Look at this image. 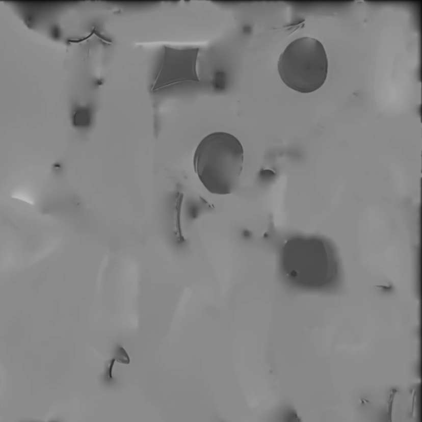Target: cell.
Returning <instances> with one entry per match:
<instances>
[{"label": "cell", "instance_id": "6da1fadb", "mask_svg": "<svg viewBox=\"0 0 422 422\" xmlns=\"http://www.w3.org/2000/svg\"><path fill=\"white\" fill-rule=\"evenodd\" d=\"M244 162L241 142L227 132L205 136L196 148L194 169L203 186L215 195H229L239 185Z\"/></svg>", "mask_w": 422, "mask_h": 422}, {"label": "cell", "instance_id": "7a4b0ae2", "mask_svg": "<svg viewBox=\"0 0 422 422\" xmlns=\"http://www.w3.org/2000/svg\"><path fill=\"white\" fill-rule=\"evenodd\" d=\"M281 261L291 281L304 289L328 288L337 276L336 254L323 239H291L283 248Z\"/></svg>", "mask_w": 422, "mask_h": 422}, {"label": "cell", "instance_id": "3957f363", "mask_svg": "<svg viewBox=\"0 0 422 422\" xmlns=\"http://www.w3.org/2000/svg\"><path fill=\"white\" fill-rule=\"evenodd\" d=\"M278 71L284 84L292 90L301 93L319 90L328 77L325 48L312 37L295 40L280 55Z\"/></svg>", "mask_w": 422, "mask_h": 422}, {"label": "cell", "instance_id": "277c9868", "mask_svg": "<svg viewBox=\"0 0 422 422\" xmlns=\"http://www.w3.org/2000/svg\"><path fill=\"white\" fill-rule=\"evenodd\" d=\"M198 54L199 48L178 50L165 46L163 62L152 91L155 92L181 83H200L196 72Z\"/></svg>", "mask_w": 422, "mask_h": 422}, {"label": "cell", "instance_id": "5b68a950", "mask_svg": "<svg viewBox=\"0 0 422 422\" xmlns=\"http://www.w3.org/2000/svg\"><path fill=\"white\" fill-rule=\"evenodd\" d=\"M115 363L116 360L114 359L109 360L105 366V370L102 375H101V383L108 388H112L115 387L117 383V378L114 377L113 375V368H114Z\"/></svg>", "mask_w": 422, "mask_h": 422}, {"label": "cell", "instance_id": "8992f818", "mask_svg": "<svg viewBox=\"0 0 422 422\" xmlns=\"http://www.w3.org/2000/svg\"><path fill=\"white\" fill-rule=\"evenodd\" d=\"M113 359L116 360V362H119V363H121V364H129L130 363V360H129L128 354L121 347H118L116 350V353H115V356Z\"/></svg>", "mask_w": 422, "mask_h": 422}, {"label": "cell", "instance_id": "52a82bcc", "mask_svg": "<svg viewBox=\"0 0 422 422\" xmlns=\"http://www.w3.org/2000/svg\"><path fill=\"white\" fill-rule=\"evenodd\" d=\"M220 422H225V421H224V420H222V421H220Z\"/></svg>", "mask_w": 422, "mask_h": 422}]
</instances>
